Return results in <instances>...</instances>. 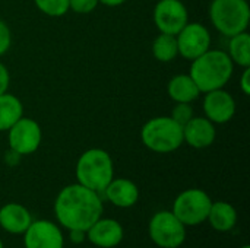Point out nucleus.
Here are the masks:
<instances>
[{"label": "nucleus", "instance_id": "f257e3e1", "mask_svg": "<svg viewBox=\"0 0 250 248\" xmlns=\"http://www.w3.org/2000/svg\"><path fill=\"white\" fill-rule=\"evenodd\" d=\"M54 213L63 228L86 232L88 228L103 215L100 193H95L79 183L70 184L57 194Z\"/></svg>", "mask_w": 250, "mask_h": 248}, {"label": "nucleus", "instance_id": "f03ea898", "mask_svg": "<svg viewBox=\"0 0 250 248\" xmlns=\"http://www.w3.org/2000/svg\"><path fill=\"white\" fill-rule=\"evenodd\" d=\"M234 63L223 50H208L202 56L192 60L190 77L198 85L199 91L207 94L209 91L221 89L231 79Z\"/></svg>", "mask_w": 250, "mask_h": 248}, {"label": "nucleus", "instance_id": "7ed1b4c3", "mask_svg": "<svg viewBox=\"0 0 250 248\" xmlns=\"http://www.w3.org/2000/svg\"><path fill=\"white\" fill-rule=\"evenodd\" d=\"M75 174L81 186L95 193H103L108 183L114 178L113 159L104 149H88L79 156Z\"/></svg>", "mask_w": 250, "mask_h": 248}, {"label": "nucleus", "instance_id": "20e7f679", "mask_svg": "<svg viewBox=\"0 0 250 248\" xmlns=\"http://www.w3.org/2000/svg\"><path fill=\"white\" fill-rule=\"evenodd\" d=\"M141 140L152 152L170 153L183 145V127L171 117H154L142 126Z\"/></svg>", "mask_w": 250, "mask_h": 248}, {"label": "nucleus", "instance_id": "39448f33", "mask_svg": "<svg viewBox=\"0 0 250 248\" xmlns=\"http://www.w3.org/2000/svg\"><path fill=\"white\" fill-rule=\"evenodd\" d=\"M209 19L226 37L245 32L250 20L249 3L246 0H212Z\"/></svg>", "mask_w": 250, "mask_h": 248}, {"label": "nucleus", "instance_id": "423d86ee", "mask_svg": "<svg viewBox=\"0 0 250 248\" xmlns=\"http://www.w3.org/2000/svg\"><path fill=\"white\" fill-rule=\"evenodd\" d=\"M211 205L212 200L204 190L189 189L176 197L171 212L185 227H193L207 221Z\"/></svg>", "mask_w": 250, "mask_h": 248}, {"label": "nucleus", "instance_id": "0eeeda50", "mask_svg": "<svg viewBox=\"0 0 250 248\" xmlns=\"http://www.w3.org/2000/svg\"><path fill=\"white\" fill-rule=\"evenodd\" d=\"M149 237L161 248L180 247L186 240V227L174 216L173 212H158L151 218Z\"/></svg>", "mask_w": 250, "mask_h": 248}, {"label": "nucleus", "instance_id": "6e6552de", "mask_svg": "<svg viewBox=\"0 0 250 248\" xmlns=\"http://www.w3.org/2000/svg\"><path fill=\"white\" fill-rule=\"evenodd\" d=\"M7 132L9 148L21 156L34 153L41 145L42 132L40 124L32 118H19Z\"/></svg>", "mask_w": 250, "mask_h": 248}, {"label": "nucleus", "instance_id": "1a4fd4ad", "mask_svg": "<svg viewBox=\"0 0 250 248\" xmlns=\"http://www.w3.org/2000/svg\"><path fill=\"white\" fill-rule=\"evenodd\" d=\"M179 54L188 60H195L211 47V34L199 22H188L176 35Z\"/></svg>", "mask_w": 250, "mask_h": 248}, {"label": "nucleus", "instance_id": "9d476101", "mask_svg": "<svg viewBox=\"0 0 250 248\" xmlns=\"http://www.w3.org/2000/svg\"><path fill=\"white\" fill-rule=\"evenodd\" d=\"M188 22V9L180 0H160L154 7V23L163 34L177 35Z\"/></svg>", "mask_w": 250, "mask_h": 248}, {"label": "nucleus", "instance_id": "9b49d317", "mask_svg": "<svg viewBox=\"0 0 250 248\" xmlns=\"http://www.w3.org/2000/svg\"><path fill=\"white\" fill-rule=\"evenodd\" d=\"M25 248H63V234L50 221H35L23 232Z\"/></svg>", "mask_w": 250, "mask_h": 248}, {"label": "nucleus", "instance_id": "f8f14e48", "mask_svg": "<svg viewBox=\"0 0 250 248\" xmlns=\"http://www.w3.org/2000/svg\"><path fill=\"white\" fill-rule=\"evenodd\" d=\"M205 117L214 124L229 123L236 114V101L230 92L221 89L209 91L204 98Z\"/></svg>", "mask_w": 250, "mask_h": 248}, {"label": "nucleus", "instance_id": "ddd939ff", "mask_svg": "<svg viewBox=\"0 0 250 248\" xmlns=\"http://www.w3.org/2000/svg\"><path fill=\"white\" fill-rule=\"evenodd\" d=\"M86 238L97 247L113 248L123 240V227L114 219L100 218L88 228Z\"/></svg>", "mask_w": 250, "mask_h": 248}, {"label": "nucleus", "instance_id": "4468645a", "mask_svg": "<svg viewBox=\"0 0 250 248\" xmlns=\"http://www.w3.org/2000/svg\"><path fill=\"white\" fill-rule=\"evenodd\" d=\"M215 126L207 117H192L183 126V142L195 149H204L215 142Z\"/></svg>", "mask_w": 250, "mask_h": 248}, {"label": "nucleus", "instance_id": "2eb2a0df", "mask_svg": "<svg viewBox=\"0 0 250 248\" xmlns=\"http://www.w3.org/2000/svg\"><path fill=\"white\" fill-rule=\"evenodd\" d=\"M103 193L107 200L117 208H130L139 199L138 186L127 178H113Z\"/></svg>", "mask_w": 250, "mask_h": 248}, {"label": "nucleus", "instance_id": "dca6fc26", "mask_svg": "<svg viewBox=\"0 0 250 248\" xmlns=\"http://www.w3.org/2000/svg\"><path fill=\"white\" fill-rule=\"evenodd\" d=\"M31 224L29 210L19 203H7L0 209V227L9 234H23Z\"/></svg>", "mask_w": 250, "mask_h": 248}, {"label": "nucleus", "instance_id": "f3484780", "mask_svg": "<svg viewBox=\"0 0 250 248\" xmlns=\"http://www.w3.org/2000/svg\"><path fill=\"white\" fill-rule=\"evenodd\" d=\"M207 221L218 232H229L237 224V212L227 202H212Z\"/></svg>", "mask_w": 250, "mask_h": 248}, {"label": "nucleus", "instance_id": "a211bd4d", "mask_svg": "<svg viewBox=\"0 0 250 248\" xmlns=\"http://www.w3.org/2000/svg\"><path fill=\"white\" fill-rule=\"evenodd\" d=\"M168 95L176 102H193L199 98L202 94L195 83V80L190 77V75H177L174 76L167 86Z\"/></svg>", "mask_w": 250, "mask_h": 248}, {"label": "nucleus", "instance_id": "6ab92c4d", "mask_svg": "<svg viewBox=\"0 0 250 248\" xmlns=\"http://www.w3.org/2000/svg\"><path fill=\"white\" fill-rule=\"evenodd\" d=\"M23 117L22 102L12 94L0 95V132L9 130L19 118Z\"/></svg>", "mask_w": 250, "mask_h": 248}, {"label": "nucleus", "instance_id": "aec40b11", "mask_svg": "<svg viewBox=\"0 0 250 248\" xmlns=\"http://www.w3.org/2000/svg\"><path fill=\"white\" fill-rule=\"evenodd\" d=\"M227 54L233 63L242 67H250V35L246 31L230 37Z\"/></svg>", "mask_w": 250, "mask_h": 248}, {"label": "nucleus", "instance_id": "412c9836", "mask_svg": "<svg viewBox=\"0 0 250 248\" xmlns=\"http://www.w3.org/2000/svg\"><path fill=\"white\" fill-rule=\"evenodd\" d=\"M152 54L161 63L173 61L179 56L176 35L160 32V35L152 42Z\"/></svg>", "mask_w": 250, "mask_h": 248}, {"label": "nucleus", "instance_id": "4be33fe9", "mask_svg": "<svg viewBox=\"0 0 250 248\" xmlns=\"http://www.w3.org/2000/svg\"><path fill=\"white\" fill-rule=\"evenodd\" d=\"M35 6L47 16L59 18L67 13L69 0H34Z\"/></svg>", "mask_w": 250, "mask_h": 248}, {"label": "nucleus", "instance_id": "5701e85b", "mask_svg": "<svg viewBox=\"0 0 250 248\" xmlns=\"http://www.w3.org/2000/svg\"><path fill=\"white\" fill-rule=\"evenodd\" d=\"M192 117H193V110H192L190 104H188V102H177L176 107H174L173 111H171V118H173L176 123H179L182 127H183Z\"/></svg>", "mask_w": 250, "mask_h": 248}, {"label": "nucleus", "instance_id": "b1692460", "mask_svg": "<svg viewBox=\"0 0 250 248\" xmlns=\"http://www.w3.org/2000/svg\"><path fill=\"white\" fill-rule=\"evenodd\" d=\"M98 3V0H69V9H72L76 13L86 15L94 12Z\"/></svg>", "mask_w": 250, "mask_h": 248}, {"label": "nucleus", "instance_id": "393cba45", "mask_svg": "<svg viewBox=\"0 0 250 248\" xmlns=\"http://www.w3.org/2000/svg\"><path fill=\"white\" fill-rule=\"evenodd\" d=\"M12 44V34L9 26L0 19V56H3Z\"/></svg>", "mask_w": 250, "mask_h": 248}, {"label": "nucleus", "instance_id": "a878e982", "mask_svg": "<svg viewBox=\"0 0 250 248\" xmlns=\"http://www.w3.org/2000/svg\"><path fill=\"white\" fill-rule=\"evenodd\" d=\"M9 82H10V76L9 72L6 69V66L3 63H0V95L7 92L9 88Z\"/></svg>", "mask_w": 250, "mask_h": 248}, {"label": "nucleus", "instance_id": "bb28decb", "mask_svg": "<svg viewBox=\"0 0 250 248\" xmlns=\"http://www.w3.org/2000/svg\"><path fill=\"white\" fill-rule=\"evenodd\" d=\"M240 89L245 95L250 94V67H245L243 75L240 77Z\"/></svg>", "mask_w": 250, "mask_h": 248}, {"label": "nucleus", "instance_id": "cd10ccee", "mask_svg": "<svg viewBox=\"0 0 250 248\" xmlns=\"http://www.w3.org/2000/svg\"><path fill=\"white\" fill-rule=\"evenodd\" d=\"M69 237H70V241H72V243L81 244V243L85 241L86 232H85V231H79V229H72V231H69Z\"/></svg>", "mask_w": 250, "mask_h": 248}, {"label": "nucleus", "instance_id": "c85d7f7f", "mask_svg": "<svg viewBox=\"0 0 250 248\" xmlns=\"http://www.w3.org/2000/svg\"><path fill=\"white\" fill-rule=\"evenodd\" d=\"M19 159H21V155L16 153V152L12 151V149H9L7 153L4 155V162H6L7 165H10V167H15L16 164H19Z\"/></svg>", "mask_w": 250, "mask_h": 248}, {"label": "nucleus", "instance_id": "c756f323", "mask_svg": "<svg viewBox=\"0 0 250 248\" xmlns=\"http://www.w3.org/2000/svg\"><path fill=\"white\" fill-rule=\"evenodd\" d=\"M98 1L103 3V4H105V6H108V7H116V6L123 4V3L127 1V0H98Z\"/></svg>", "mask_w": 250, "mask_h": 248}, {"label": "nucleus", "instance_id": "7c9ffc66", "mask_svg": "<svg viewBox=\"0 0 250 248\" xmlns=\"http://www.w3.org/2000/svg\"><path fill=\"white\" fill-rule=\"evenodd\" d=\"M0 248H3V243L1 241H0Z\"/></svg>", "mask_w": 250, "mask_h": 248}, {"label": "nucleus", "instance_id": "2f4dec72", "mask_svg": "<svg viewBox=\"0 0 250 248\" xmlns=\"http://www.w3.org/2000/svg\"><path fill=\"white\" fill-rule=\"evenodd\" d=\"M242 248H250L249 246H245V247H242Z\"/></svg>", "mask_w": 250, "mask_h": 248}]
</instances>
